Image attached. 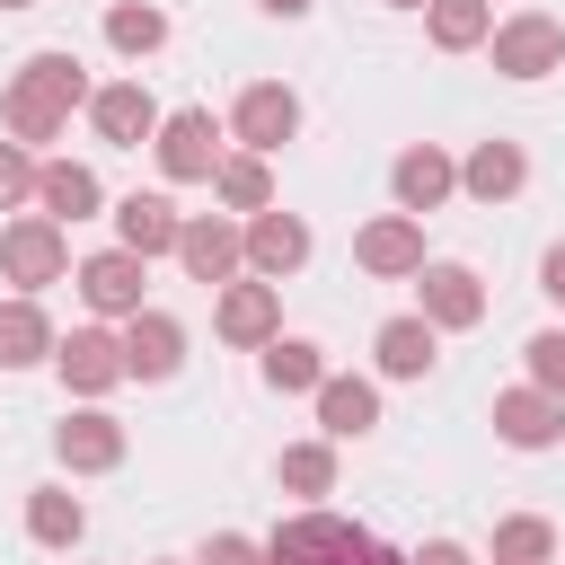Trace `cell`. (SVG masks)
<instances>
[{"label":"cell","mask_w":565,"mask_h":565,"mask_svg":"<svg viewBox=\"0 0 565 565\" xmlns=\"http://www.w3.org/2000/svg\"><path fill=\"white\" fill-rule=\"evenodd\" d=\"M159 168L177 177V185H203V177H221V124L203 115V106H177L168 124H159Z\"/></svg>","instance_id":"obj_4"},{"label":"cell","mask_w":565,"mask_h":565,"mask_svg":"<svg viewBox=\"0 0 565 565\" xmlns=\"http://www.w3.org/2000/svg\"><path fill=\"white\" fill-rule=\"evenodd\" d=\"M521 177H530L521 141H477V150H468V168H459V185H468L477 203H503V194H521Z\"/></svg>","instance_id":"obj_20"},{"label":"cell","mask_w":565,"mask_h":565,"mask_svg":"<svg viewBox=\"0 0 565 565\" xmlns=\"http://www.w3.org/2000/svg\"><path fill=\"white\" fill-rule=\"evenodd\" d=\"M539 291H547V300H556V309H565V238H556V247H547V265H539Z\"/></svg>","instance_id":"obj_35"},{"label":"cell","mask_w":565,"mask_h":565,"mask_svg":"<svg viewBox=\"0 0 565 565\" xmlns=\"http://www.w3.org/2000/svg\"><path fill=\"white\" fill-rule=\"evenodd\" d=\"M44 353H53L44 309H35V300H0V371H26V362H44Z\"/></svg>","instance_id":"obj_24"},{"label":"cell","mask_w":565,"mask_h":565,"mask_svg":"<svg viewBox=\"0 0 565 565\" xmlns=\"http://www.w3.org/2000/svg\"><path fill=\"white\" fill-rule=\"evenodd\" d=\"M238 256H247V238H238L230 221H185V230H177V265H185L194 282H230Z\"/></svg>","instance_id":"obj_12"},{"label":"cell","mask_w":565,"mask_h":565,"mask_svg":"<svg viewBox=\"0 0 565 565\" xmlns=\"http://www.w3.org/2000/svg\"><path fill=\"white\" fill-rule=\"evenodd\" d=\"M177 362H185V327H177L168 309L124 318V380H168Z\"/></svg>","instance_id":"obj_10"},{"label":"cell","mask_w":565,"mask_h":565,"mask_svg":"<svg viewBox=\"0 0 565 565\" xmlns=\"http://www.w3.org/2000/svg\"><path fill=\"white\" fill-rule=\"evenodd\" d=\"M388 185H397V203H406V212H433V203H441V194L459 185V168H450V159H441L433 141H415V150H406V159L388 168Z\"/></svg>","instance_id":"obj_19"},{"label":"cell","mask_w":565,"mask_h":565,"mask_svg":"<svg viewBox=\"0 0 565 565\" xmlns=\"http://www.w3.org/2000/svg\"><path fill=\"white\" fill-rule=\"evenodd\" d=\"M230 124H238V141L265 159V150H282V141L300 132V97H291L282 79H256V88L238 97V115H230Z\"/></svg>","instance_id":"obj_8"},{"label":"cell","mask_w":565,"mask_h":565,"mask_svg":"<svg viewBox=\"0 0 565 565\" xmlns=\"http://www.w3.org/2000/svg\"><path fill=\"white\" fill-rule=\"evenodd\" d=\"M79 530H88L79 494H62V486H35V494H26V539H35V547H71Z\"/></svg>","instance_id":"obj_25"},{"label":"cell","mask_w":565,"mask_h":565,"mask_svg":"<svg viewBox=\"0 0 565 565\" xmlns=\"http://www.w3.org/2000/svg\"><path fill=\"white\" fill-rule=\"evenodd\" d=\"M274 327H282L274 282H230V291H221V335H230V344H274Z\"/></svg>","instance_id":"obj_18"},{"label":"cell","mask_w":565,"mask_h":565,"mask_svg":"<svg viewBox=\"0 0 565 565\" xmlns=\"http://www.w3.org/2000/svg\"><path fill=\"white\" fill-rule=\"evenodd\" d=\"M53 362H62V380H71L79 397H106V388L124 380V335H106V327H71V335L53 344Z\"/></svg>","instance_id":"obj_6"},{"label":"cell","mask_w":565,"mask_h":565,"mask_svg":"<svg viewBox=\"0 0 565 565\" xmlns=\"http://www.w3.org/2000/svg\"><path fill=\"white\" fill-rule=\"evenodd\" d=\"M79 97H88L79 53H35V62L9 79L0 115H9V132H18V141H53V132L71 124V106H79Z\"/></svg>","instance_id":"obj_1"},{"label":"cell","mask_w":565,"mask_h":565,"mask_svg":"<svg viewBox=\"0 0 565 565\" xmlns=\"http://www.w3.org/2000/svg\"><path fill=\"white\" fill-rule=\"evenodd\" d=\"M141 265H150V256H132V247H106V256H88V265H79V291H88V309H97V318H141Z\"/></svg>","instance_id":"obj_9"},{"label":"cell","mask_w":565,"mask_h":565,"mask_svg":"<svg viewBox=\"0 0 565 565\" xmlns=\"http://www.w3.org/2000/svg\"><path fill=\"white\" fill-rule=\"evenodd\" d=\"M53 450H62V468H79V477H97V468H115V459H124V424L88 406V415H71V424L53 433Z\"/></svg>","instance_id":"obj_14"},{"label":"cell","mask_w":565,"mask_h":565,"mask_svg":"<svg viewBox=\"0 0 565 565\" xmlns=\"http://www.w3.org/2000/svg\"><path fill=\"white\" fill-rule=\"evenodd\" d=\"M556 62H565V26H556L547 9H521V18L494 26V71H503V79H547Z\"/></svg>","instance_id":"obj_3"},{"label":"cell","mask_w":565,"mask_h":565,"mask_svg":"<svg viewBox=\"0 0 565 565\" xmlns=\"http://www.w3.org/2000/svg\"><path fill=\"white\" fill-rule=\"evenodd\" d=\"M265 565H406L397 547H380L371 530L335 521V512H300L265 539Z\"/></svg>","instance_id":"obj_2"},{"label":"cell","mask_w":565,"mask_h":565,"mask_svg":"<svg viewBox=\"0 0 565 565\" xmlns=\"http://www.w3.org/2000/svg\"><path fill=\"white\" fill-rule=\"evenodd\" d=\"M88 124H97L115 150H141V141H150L168 115L150 106V88H141V79H115V88H97V97H88Z\"/></svg>","instance_id":"obj_7"},{"label":"cell","mask_w":565,"mask_h":565,"mask_svg":"<svg viewBox=\"0 0 565 565\" xmlns=\"http://www.w3.org/2000/svg\"><path fill=\"white\" fill-rule=\"evenodd\" d=\"M486 35H494L486 0H433V44H441V53H468V44H486Z\"/></svg>","instance_id":"obj_29"},{"label":"cell","mask_w":565,"mask_h":565,"mask_svg":"<svg viewBox=\"0 0 565 565\" xmlns=\"http://www.w3.org/2000/svg\"><path fill=\"white\" fill-rule=\"evenodd\" d=\"M406 565H477V556H468V547H450V539H433V547H424V556H406Z\"/></svg>","instance_id":"obj_36"},{"label":"cell","mask_w":565,"mask_h":565,"mask_svg":"<svg viewBox=\"0 0 565 565\" xmlns=\"http://www.w3.org/2000/svg\"><path fill=\"white\" fill-rule=\"evenodd\" d=\"M300 256H309V221L300 212H256L247 221V265L256 274H291Z\"/></svg>","instance_id":"obj_16"},{"label":"cell","mask_w":565,"mask_h":565,"mask_svg":"<svg viewBox=\"0 0 565 565\" xmlns=\"http://www.w3.org/2000/svg\"><path fill=\"white\" fill-rule=\"evenodd\" d=\"M353 256H362V274H424V230H415V212L371 221V230L353 238Z\"/></svg>","instance_id":"obj_13"},{"label":"cell","mask_w":565,"mask_h":565,"mask_svg":"<svg viewBox=\"0 0 565 565\" xmlns=\"http://www.w3.org/2000/svg\"><path fill=\"white\" fill-rule=\"evenodd\" d=\"M318 424H327L335 441L371 433V424H380V388H371V380H327V388H318Z\"/></svg>","instance_id":"obj_23"},{"label":"cell","mask_w":565,"mask_h":565,"mask_svg":"<svg viewBox=\"0 0 565 565\" xmlns=\"http://www.w3.org/2000/svg\"><path fill=\"white\" fill-rule=\"evenodd\" d=\"M282 486H291V494H327V486H335V450H327V441H291V450H282Z\"/></svg>","instance_id":"obj_31"},{"label":"cell","mask_w":565,"mask_h":565,"mask_svg":"<svg viewBox=\"0 0 565 565\" xmlns=\"http://www.w3.org/2000/svg\"><path fill=\"white\" fill-rule=\"evenodd\" d=\"M115 230H124V247L132 256H177V212H168V194H124L115 203Z\"/></svg>","instance_id":"obj_15"},{"label":"cell","mask_w":565,"mask_h":565,"mask_svg":"<svg viewBox=\"0 0 565 565\" xmlns=\"http://www.w3.org/2000/svg\"><path fill=\"white\" fill-rule=\"evenodd\" d=\"M212 185H221V203H230V212H274V177H265V159H256V150H247V159H221V177H212Z\"/></svg>","instance_id":"obj_26"},{"label":"cell","mask_w":565,"mask_h":565,"mask_svg":"<svg viewBox=\"0 0 565 565\" xmlns=\"http://www.w3.org/2000/svg\"><path fill=\"white\" fill-rule=\"evenodd\" d=\"M194 565H265V556H256V547H247L238 530H221V539H212V547H203Z\"/></svg>","instance_id":"obj_34"},{"label":"cell","mask_w":565,"mask_h":565,"mask_svg":"<svg viewBox=\"0 0 565 565\" xmlns=\"http://www.w3.org/2000/svg\"><path fill=\"white\" fill-rule=\"evenodd\" d=\"M256 9H274V18H309L318 0H256Z\"/></svg>","instance_id":"obj_37"},{"label":"cell","mask_w":565,"mask_h":565,"mask_svg":"<svg viewBox=\"0 0 565 565\" xmlns=\"http://www.w3.org/2000/svg\"><path fill=\"white\" fill-rule=\"evenodd\" d=\"M0 9H35V0H0Z\"/></svg>","instance_id":"obj_39"},{"label":"cell","mask_w":565,"mask_h":565,"mask_svg":"<svg viewBox=\"0 0 565 565\" xmlns=\"http://www.w3.org/2000/svg\"><path fill=\"white\" fill-rule=\"evenodd\" d=\"M521 353H530V380H539L547 397H565V327H547V335H530Z\"/></svg>","instance_id":"obj_32"},{"label":"cell","mask_w":565,"mask_h":565,"mask_svg":"<svg viewBox=\"0 0 565 565\" xmlns=\"http://www.w3.org/2000/svg\"><path fill=\"white\" fill-rule=\"evenodd\" d=\"M388 9H424V0H388Z\"/></svg>","instance_id":"obj_38"},{"label":"cell","mask_w":565,"mask_h":565,"mask_svg":"<svg viewBox=\"0 0 565 565\" xmlns=\"http://www.w3.org/2000/svg\"><path fill=\"white\" fill-rule=\"evenodd\" d=\"M556 556V530L539 521V512H512L503 530H494V565H547Z\"/></svg>","instance_id":"obj_28"},{"label":"cell","mask_w":565,"mask_h":565,"mask_svg":"<svg viewBox=\"0 0 565 565\" xmlns=\"http://www.w3.org/2000/svg\"><path fill=\"white\" fill-rule=\"evenodd\" d=\"M424 318L433 327H477L486 318V291L468 265H424Z\"/></svg>","instance_id":"obj_17"},{"label":"cell","mask_w":565,"mask_h":565,"mask_svg":"<svg viewBox=\"0 0 565 565\" xmlns=\"http://www.w3.org/2000/svg\"><path fill=\"white\" fill-rule=\"evenodd\" d=\"M371 353H380L388 380H424V371H433V318H388V327L371 335Z\"/></svg>","instance_id":"obj_22"},{"label":"cell","mask_w":565,"mask_h":565,"mask_svg":"<svg viewBox=\"0 0 565 565\" xmlns=\"http://www.w3.org/2000/svg\"><path fill=\"white\" fill-rule=\"evenodd\" d=\"M35 203H44V221H88V212H97V168H79V159H44Z\"/></svg>","instance_id":"obj_21"},{"label":"cell","mask_w":565,"mask_h":565,"mask_svg":"<svg viewBox=\"0 0 565 565\" xmlns=\"http://www.w3.org/2000/svg\"><path fill=\"white\" fill-rule=\"evenodd\" d=\"M62 265H71V247H62V221H9L0 230V274L18 282V291H44V282H62Z\"/></svg>","instance_id":"obj_5"},{"label":"cell","mask_w":565,"mask_h":565,"mask_svg":"<svg viewBox=\"0 0 565 565\" xmlns=\"http://www.w3.org/2000/svg\"><path fill=\"white\" fill-rule=\"evenodd\" d=\"M494 433H503L512 450H547V441L565 433V397H547V388H503V397H494Z\"/></svg>","instance_id":"obj_11"},{"label":"cell","mask_w":565,"mask_h":565,"mask_svg":"<svg viewBox=\"0 0 565 565\" xmlns=\"http://www.w3.org/2000/svg\"><path fill=\"white\" fill-rule=\"evenodd\" d=\"M35 177H44V168H35L18 141H0V212H9V203H26V194H35Z\"/></svg>","instance_id":"obj_33"},{"label":"cell","mask_w":565,"mask_h":565,"mask_svg":"<svg viewBox=\"0 0 565 565\" xmlns=\"http://www.w3.org/2000/svg\"><path fill=\"white\" fill-rule=\"evenodd\" d=\"M265 380H274V388H327V362H318V344L274 335V344H265Z\"/></svg>","instance_id":"obj_27"},{"label":"cell","mask_w":565,"mask_h":565,"mask_svg":"<svg viewBox=\"0 0 565 565\" xmlns=\"http://www.w3.org/2000/svg\"><path fill=\"white\" fill-rule=\"evenodd\" d=\"M106 44H115V53H159V44H168V18L141 9V0H124V9H106Z\"/></svg>","instance_id":"obj_30"}]
</instances>
